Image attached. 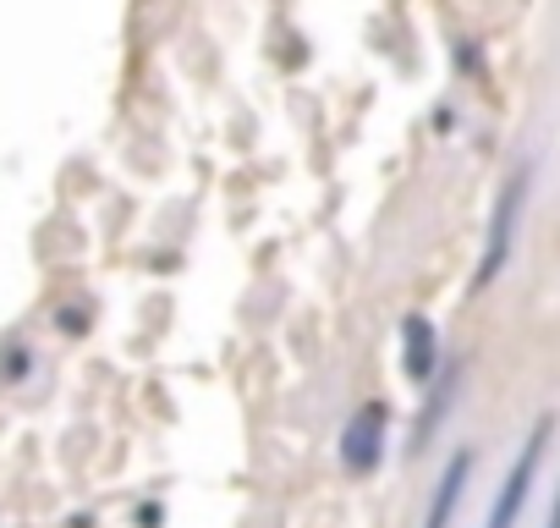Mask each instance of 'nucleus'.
<instances>
[{"label":"nucleus","instance_id":"1","mask_svg":"<svg viewBox=\"0 0 560 528\" xmlns=\"http://www.w3.org/2000/svg\"><path fill=\"white\" fill-rule=\"evenodd\" d=\"M549 435H555V418H538L533 435L522 440V457L511 462V473H505V484H500V495H494L483 528H516V517H522V506H527V495H533V473H538V462H544V451H549Z\"/></svg>","mask_w":560,"mask_h":528},{"label":"nucleus","instance_id":"2","mask_svg":"<svg viewBox=\"0 0 560 528\" xmlns=\"http://www.w3.org/2000/svg\"><path fill=\"white\" fill-rule=\"evenodd\" d=\"M522 204H527V165L500 187L494 198V215H489V242H483V264H478V287H489L500 271H505V259H511V237H516V220H522Z\"/></svg>","mask_w":560,"mask_h":528},{"label":"nucleus","instance_id":"3","mask_svg":"<svg viewBox=\"0 0 560 528\" xmlns=\"http://www.w3.org/2000/svg\"><path fill=\"white\" fill-rule=\"evenodd\" d=\"M380 451H385V408L369 402L347 418V435H341V462L347 473H374L380 468Z\"/></svg>","mask_w":560,"mask_h":528},{"label":"nucleus","instance_id":"4","mask_svg":"<svg viewBox=\"0 0 560 528\" xmlns=\"http://www.w3.org/2000/svg\"><path fill=\"white\" fill-rule=\"evenodd\" d=\"M467 473H472V457H467V451H456V457L445 462V473H440V490H434V506H429L423 528H451V517H456V501H462V484H467Z\"/></svg>","mask_w":560,"mask_h":528},{"label":"nucleus","instance_id":"5","mask_svg":"<svg viewBox=\"0 0 560 528\" xmlns=\"http://www.w3.org/2000/svg\"><path fill=\"white\" fill-rule=\"evenodd\" d=\"M401 336H407V380L423 386V380L434 375V364H440V336H434V325L418 320V314L401 325Z\"/></svg>","mask_w":560,"mask_h":528},{"label":"nucleus","instance_id":"6","mask_svg":"<svg viewBox=\"0 0 560 528\" xmlns=\"http://www.w3.org/2000/svg\"><path fill=\"white\" fill-rule=\"evenodd\" d=\"M544 528H560V495H555V506H549V517H544Z\"/></svg>","mask_w":560,"mask_h":528}]
</instances>
